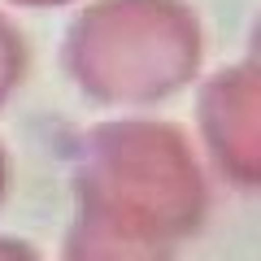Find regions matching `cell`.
Returning a JSON list of instances; mask_svg holds the SVG:
<instances>
[{"instance_id": "1", "label": "cell", "mask_w": 261, "mask_h": 261, "mask_svg": "<svg viewBox=\"0 0 261 261\" xmlns=\"http://www.w3.org/2000/svg\"><path fill=\"white\" fill-rule=\"evenodd\" d=\"M13 5H39L44 9V5H65V0H13Z\"/></svg>"}]
</instances>
